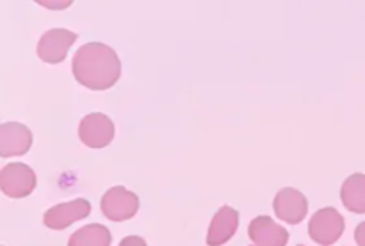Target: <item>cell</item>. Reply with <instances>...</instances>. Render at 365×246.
I'll list each match as a JSON object with an SVG mask.
<instances>
[{"label":"cell","instance_id":"obj_9","mask_svg":"<svg viewBox=\"0 0 365 246\" xmlns=\"http://www.w3.org/2000/svg\"><path fill=\"white\" fill-rule=\"evenodd\" d=\"M32 145V132L25 125L9 121L0 125V157L24 155Z\"/></svg>","mask_w":365,"mask_h":246},{"label":"cell","instance_id":"obj_14","mask_svg":"<svg viewBox=\"0 0 365 246\" xmlns=\"http://www.w3.org/2000/svg\"><path fill=\"white\" fill-rule=\"evenodd\" d=\"M120 246H146V241L139 235H128V237L121 239Z\"/></svg>","mask_w":365,"mask_h":246},{"label":"cell","instance_id":"obj_13","mask_svg":"<svg viewBox=\"0 0 365 246\" xmlns=\"http://www.w3.org/2000/svg\"><path fill=\"white\" fill-rule=\"evenodd\" d=\"M113 235L103 225L93 223L78 228L68 241V246H110Z\"/></svg>","mask_w":365,"mask_h":246},{"label":"cell","instance_id":"obj_3","mask_svg":"<svg viewBox=\"0 0 365 246\" xmlns=\"http://www.w3.org/2000/svg\"><path fill=\"white\" fill-rule=\"evenodd\" d=\"M36 188V173L24 163H9L0 171V189L11 198H25Z\"/></svg>","mask_w":365,"mask_h":246},{"label":"cell","instance_id":"obj_11","mask_svg":"<svg viewBox=\"0 0 365 246\" xmlns=\"http://www.w3.org/2000/svg\"><path fill=\"white\" fill-rule=\"evenodd\" d=\"M239 227V212L232 209L230 205H223L216 212L209 225L207 232V245L209 246H221L234 237L235 230Z\"/></svg>","mask_w":365,"mask_h":246},{"label":"cell","instance_id":"obj_5","mask_svg":"<svg viewBox=\"0 0 365 246\" xmlns=\"http://www.w3.org/2000/svg\"><path fill=\"white\" fill-rule=\"evenodd\" d=\"M78 138L89 148H106L114 139L113 120L102 113L88 114L78 125Z\"/></svg>","mask_w":365,"mask_h":246},{"label":"cell","instance_id":"obj_15","mask_svg":"<svg viewBox=\"0 0 365 246\" xmlns=\"http://www.w3.org/2000/svg\"><path fill=\"white\" fill-rule=\"evenodd\" d=\"M355 241H356V245H359V246H365V221H362V223L356 227Z\"/></svg>","mask_w":365,"mask_h":246},{"label":"cell","instance_id":"obj_2","mask_svg":"<svg viewBox=\"0 0 365 246\" xmlns=\"http://www.w3.org/2000/svg\"><path fill=\"white\" fill-rule=\"evenodd\" d=\"M344 227L346 223L342 214L334 207H324V209L317 210L310 220L309 234L317 245L330 246L335 241H339V237L344 232Z\"/></svg>","mask_w":365,"mask_h":246},{"label":"cell","instance_id":"obj_4","mask_svg":"<svg viewBox=\"0 0 365 246\" xmlns=\"http://www.w3.org/2000/svg\"><path fill=\"white\" fill-rule=\"evenodd\" d=\"M102 212L110 221H127L134 217L139 210V198L127 188H110L102 196Z\"/></svg>","mask_w":365,"mask_h":246},{"label":"cell","instance_id":"obj_17","mask_svg":"<svg viewBox=\"0 0 365 246\" xmlns=\"http://www.w3.org/2000/svg\"><path fill=\"white\" fill-rule=\"evenodd\" d=\"M299 246H303V245H299Z\"/></svg>","mask_w":365,"mask_h":246},{"label":"cell","instance_id":"obj_8","mask_svg":"<svg viewBox=\"0 0 365 246\" xmlns=\"http://www.w3.org/2000/svg\"><path fill=\"white\" fill-rule=\"evenodd\" d=\"M91 212V203L84 198L71 200V202L59 203V205L52 207L45 212V225L53 230H64V228L70 227L71 223L78 220H84L88 214Z\"/></svg>","mask_w":365,"mask_h":246},{"label":"cell","instance_id":"obj_6","mask_svg":"<svg viewBox=\"0 0 365 246\" xmlns=\"http://www.w3.org/2000/svg\"><path fill=\"white\" fill-rule=\"evenodd\" d=\"M77 41V34L68 29H50L41 36L38 43L39 59L48 64H57L64 61L68 50Z\"/></svg>","mask_w":365,"mask_h":246},{"label":"cell","instance_id":"obj_12","mask_svg":"<svg viewBox=\"0 0 365 246\" xmlns=\"http://www.w3.org/2000/svg\"><path fill=\"white\" fill-rule=\"evenodd\" d=\"M342 203L355 214L365 212V175L353 173L344 180L341 188Z\"/></svg>","mask_w":365,"mask_h":246},{"label":"cell","instance_id":"obj_10","mask_svg":"<svg viewBox=\"0 0 365 246\" xmlns=\"http://www.w3.org/2000/svg\"><path fill=\"white\" fill-rule=\"evenodd\" d=\"M248 235L257 246H285L289 242V232L269 216H257L250 223Z\"/></svg>","mask_w":365,"mask_h":246},{"label":"cell","instance_id":"obj_16","mask_svg":"<svg viewBox=\"0 0 365 246\" xmlns=\"http://www.w3.org/2000/svg\"><path fill=\"white\" fill-rule=\"evenodd\" d=\"M39 4L48 7V9H66L68 6H71V0H63V2H39Z\"/></svg>","mask_w":365,"mask_h":246},{"label":"cell","instance_id":"obj_1","mask_svg":"<svg viewBox=\"0 0 365 246\" xmlns=\"http://www.w3.org/2000/svg\"><path fill=\"white\" fill-rule=\"evenodd\" d=\"M73 77L84 88L103 91L113 88L121 73L118 53L103 43H86L73 56Z\"/></svg>","mask_w":365,"mask_h":246},{"label":"cell","instance_id":"obj_7","mask_svg":"<svg viewBox=\"0 0 365 246\" xmlns=\"http://www.w3.org/2000/svg\"><path fill=\"white\" fill-rule=\"evenodd\" d=\"M274 214L289 225H298L305 220L309 212V202L305 195L294 188H284L278 191L273 202Z\"/></svg>","mask_w":365,"mask_h":246}]
</instances>
